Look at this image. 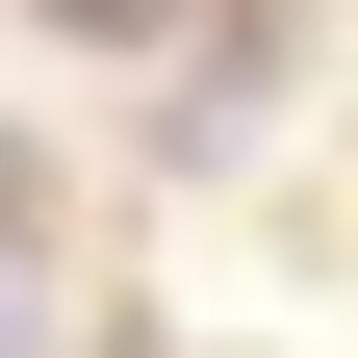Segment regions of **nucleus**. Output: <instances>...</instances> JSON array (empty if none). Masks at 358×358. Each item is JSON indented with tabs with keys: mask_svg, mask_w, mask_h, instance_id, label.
Returning <instances> with one entry per match:
<instances>
[{
	"mask_svg": "<svg viewBox=\"0 0 358 358\" xmlns=\"http://www.w3.org/2000/svg\"><path fill=\"white\" fill-rule=\"evenodd\" d=\"M52 26H103V52H128V26H154V0H52Z\"/></svg>",
	"mask_w": 358,
	"mask_h": 358,
	"instance_id": "obj_2",
	"label": "nucleus"
},
{
	"mask_svg": "<svg viewBox=\"0 0 358 358\" xmlns=\"http://www.w3.org/2000/svg\"><path fill=\"white\" fill-rule=\"evenodd\" d=\"M26 231H52V179H26V128H0V256H26Z\"/></svg>",
	"mask_w": 358,
	"mask_h": 358,
	"instance_id": "obj_1",
	"label": "nucleus"
}]
</instances>
